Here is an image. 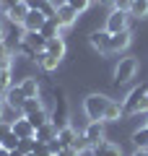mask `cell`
I'll list each match as a JSON object with an SVG mask.
<instances>
[{"label": "cell", "instance_id": "6da1fadb", "mask_svg": "<svg viewBox=\"0 0 148 156\" xmlns=\"http://www.w3.org/2000/svg\"><path fill=\"white\" fill-rule=\"evenodd\" d=\"M109 96L107 94H88L86 99H83V112H86V117H88V122H99V120H104V112H107V107H109Z\"/></svg>", "mask_w": 148, "mask_h": 156}, {"label": "cell", "instance_id": "7a4b0ae2", "mask_svg": "<svg viewBox=\"0 0 148 156\" xmlns=\"http://www.w3.org/2000/svg\"><path fill=\"white\" fill-rule=\"evenodd\" d=\"M146 94H148L146 86H135V89L122 99V115H125V117H132V115L146 112Z\"/></svg>", "mask_w": 148, "mask_h": 156}, {"label": "cell", "instance_id": "3957f363", "mask_svg": "<svg viewBox=\"0 0 148 156\" xmlns=\"http://www.w3.org/2000/svg\"><path fill=\"white\" fill-rule=\"evenodd\" d=\"M52 96H55V107H52V115H49V122L55 125L57 130L70 125V115H68V99H65V91L62 89H52Z\"/></svg>", "mask_w": 148, "mask_h": 156}, {"label": "cell", "instance_id": "277c9868", "mask_svg": "<svg viewBox=\"0 0 148 156\" xmlns=\"http://www.w3.org/2000/svg\"><path fill=\"white\" fill-rule=\"evenodd\" d=\"M138 68H140V62H138V57H122L120 62L115 65V83H127V81H132V78L138 76Z\"/></svg>", "mask_w": 148, "mask_h": 156}, {"label": "cell", "instance_id": "5b68a950", "mask_svg": "<svg viewBox=\"0 0 148 156\" xmlns=\"http://www.w3.org/2000/svg\"><path fill=\"white\" fill-rule=\"evenodd\" d=\"M127 23H130V13L112 8L109 16H107V26H104V29H107L109 34H120V31H127Z\"/></svg>", "mask_w": 148, "mask_h": 156}, {"label": "cell", "instance_id": "8992f818", "mask_svg": "<svg viewBox=\"0 0 148 156\" xmlns=\"http://www.w3.org/2000/svg\"><path fill=\"white\" fill-rule=\"evenodd\" d=\"M78 16H81V13H78L76 8H70L68 3H57V5H55V18H57V23H60L62 29H70V26H76Z\"/></svg>", "mask_w": 148, "mask_h": 156}, {"label": "cell", "instance_id": "52a82bcc", "mask_svg": "<svg viewBox=\"0 0 148 156\" xmlns=\"http://www.w3.org/2000/svg\"><path fill=\"white\" fill-rule=\"evenodd\" d=\"M109 39H112V34L107 31V29H93V31L88 34V42H91V47L99 55H112L109 52Z\"/></svg>", "mask_w": 148, "mask_h": 156}, {"label": "cell", "instance_id": "ba28073f", "mask_svg": "<svg viewBox=\"0 0 148 156\" xmlns=\"http://www.w3.org/2000/svg\"><path fill=\"white\" fill-rule=\"evenodd\" d=\"M3 101L8 104V109H13L18 117H23L21 115V107H23V101H26V96H23V91H21V86H8L5 89V96H3Z\"/></svg>", "mask_w": 148, "mask_h": 156}, {"label": "cell", "instance_id": "9c48e42d", "mask_svg": "<svg viewBox=\"0 0 148 156\" xmlns=\"http://www.w3.org/2000/svg\"><path fill=\"white\" fill-rule=\"evenodd\" d=\"M83 138L88 140V146H99L104 140V120H99V122H88L86 130H83Z\"/></svg>", "mask_w": 148, "mask_h": 156}, {"label": "cell", "instance_id": "30bf717a", "mask_svg": "<svg viewBox=\"0 0 148 156\" xmlns=\"http://www.w3.org/2000/svg\"><path fill=\"white\" fill-rule=\"evenodd\" d=\"M130 42H132L130 29H127V31H120V34H112V39H109V52H112V55L125 52L127 47H130Z\"/></svg>", "mask_w": 148, "mask_h": 156}, {"label": "cell", "instance_id": "8fae6325", "mask_svg": "<svg viewBox=\"0 0 148 156\" xmlns=\"http://www.w3.org/2000/svg\"><path fill=\"white\" fill-rule=\"evenodd\" d=\"M29 11H31V8H29V5H26V0H23V3H18V5L8 8L5 21H8V23H16V26H23V21H26Z\"/></svg>", "mask_w": 148, "mask_h": 156}, {"label": "cell", "instance_id": "7c38bea8", "mask_svg": "<svg viewBox=\"0 0 148 156\" xmlns=\"http://www.w3.org/2000/svg\"><path fill=\"white\" fill-rule=\"evenodd\" d=\"M13 133H16L21 140H26V138H37V128L29 122L26 117H16V120H13Z\"/></svg>", "mask_w": 148, "mask_h": 156}, {"label": "cell", "instance_id": "4fadbf2b", "mask_svg": "<svg viewBox=\"0 0 148 156\" xmlns=\"http://www.w3.org/2000/svg\"><path fill=\"white\" fill-rule=\"evenodd\" d=\"M21 91H23V96L26 99H37L39 96V91H42V83H39V78L37 76H26V78H21Z\"/></svg>", "mask_w": 148, "mask_h": 156}, {"label": "cell", "instance_id": "5bb4252c", "mask_svg": "<svg viewBox=\"0 0 148 156\" xmlns=\"http://www.w3.org/2000/svg\"><path fill=\"white\" fill-rule=\"evenodd\" d=\"M47 13H42V11H29V16H26V21H23V31H39V29L44 26V21H47Z\"/></svg>", "mask_w": 148, "mask_h": 156}, {"label": "cell", "instance_id": "9a60e30c", "mask_svg": "<svg viewBox=\"0 0 148 156\" xmlns=\"http://www.w3.org/2000/svg\"><path fill=\"white\" fill-rule=\"evenodd\" d=\"M91 156H122V148L112 140H101L99 146L91 148Z\"/></svg>", "mask_w": 148, "mask_h": 156}, {"label": "cell", "instance_id": "2e32d148", "mask_svg": "<svg viewBox=\"0 0 148 156\" xmlns=\"http://www.w3.org/2000/svg\"><path fill=\"white\" fill-rule=\"evenodd\" d=\"M65 39L62 37H52V39H47V44H44V52H47V55H52V57H65Z\"/></svg>", "mask_w": 148, "mask_h": 156}, {"label": "cell", "instance_id": "e0dca14e", "mask_svg": "<svg viewBox=\"0 0 148 156\" xmlns=\"http://www.w3.org/2000/svg\"><path fill=\"white\" fill-rule=\"evenodd\" d=\"M60 29H62V26L57 23V18H55V16H49L47 21H44V26L39 29V34H42L44 39H52V37H60Z\"/></svg>", "mask_w": 148, "mask_h": 156}, {"label": "cell", "instance_id": "ac0fdd59", "mask_svg": "<svg viewBox=\"0 0 148 156\" xmlns=\"http://www.w3.org/2000/svg\"><path fill=\"white\" fill-rule=\"evenodd\" d=\"M23 42H26L29 47H34L37 52H44V44H47V39H44L39 31H26L23 34Z\"/></svg>", "mask_w": 148, "mask_h": 156}, {"label": "cell", "instance_id": "d6986e66", "mask_svg": "<svg viewBox=\"0 0 148 156\" xmlns=\"http://www.w3.org/2000/svg\"><path fill=\"white\" fill-rule=\"evenodd\" d=\"M57 138V128L52 122H44L42 128H37V140H42V143H49V140Z\"/></svg>", "mask_w": 148, "mask_h": 156}, {"label": "cell", "instance_id": "ffe728a7", "mask_svg": "<svg viewBox=\"0 0 148 156\" xmlns=\"http://www.w3.org/2000/svg\"><path fill=\"white\" fill-rule=\"evenodd\" d=\"M39 68H42V70H47V73H52V70H57V68H60V57H52V55H47V52H42V55H39Z\"/></svg>", "mask_w": 148, "mask_h": 156}, {"label": "cell", "instance_id": "44dd1931", "mask_svg": "<svg viewBox=\"0 0 148 156\" xmlns=\"http://www.w3.org/2000/svg\"><path fill=\"white\" fill-rule=\"evenodd\" d=\"M120 117H122V101L112 99L109 107H107V112H104V122H117Z\"/></svg>", "mask_w": 148, "mask_h": 156}, {"label": "cell", "instance_id": "7402d4cb", "mask_svg": "<svg viewBox=\"0 0 148 156\" xmlns=\"http://www.w3.org/2000/svg\"><path fill=\"white\" fill-rule=\"evenodd\" d=\"M130 140H132V146H135V148H146V151H148V125L138 128L135 133L130 135Z\"/></svg>", "mask_w": 148, "mask_h": 156}, {"label": "cell", "instance_id": "603a6c76", "mask_svg": "<svg viewBox=\"0 0 148 156\" xmlns=\"http://www.w3.org/2000/svg\"><path fill=\"white\" fill-rule=\"evenodd\" d=\"M76 128H73V125H65V128H60L57 130V140H60V146L62 148H65V146H70L73 140H76Z\"/></svg>", "mask_w": 148, "mask_h": 156}, {"label": "cell", "instance_id": "cb8c5ba5", "mask_svg": "<svg viewBox=\"0 0 148 156\" xmlns=\"http://www.w3.org/2000/svg\"><path fill=\"white\" fill-rule=\"evenodd\" d=\"M26 120L34 125V128H42L44 122H49V112L47 109H39V112H34V115H26Z\"/></svg>", "mask_w": 148, "mask_h": 156}, {"label": "cell", "instance_id": "d4e9b609", "mask_svg": "<svg viewBox=\"0 0 148 156\" xmlns=\"http://www.w3.org/2000/svg\"><path fill=\"white\" fill-rule=\"evenodd\" d=\"M39 109H44L39 96H37V99H26V101H23V107H21V115L26 117V115H34V112H39Z\"/></svg>", "mask_w": 148, "mask_h": 156}, {"label": "cell", "instance_id": "484cf974", "mask_svg": "<svg viewBox=\"0 0 148 156\" xmlns=\"http://www.w3.org/2000/svg\"><path fill=\"white\" fill-rule=\"evenodd\" d=\"M130 16L146 18V16H148V0H135V3H132V8H130Z\"/></svg>", "mask_w": 148, "mask_h": 156}, {"label": "cell", "instance_id": "4316f807", "mask_svg": "<svg viewBox=\"0 0 148 156\" xmlns=\"http://www.w3.org/2000/svg\"><path fill=\"white\" fill-rule=\"evenodd\" d=\"M18 143H21V138H18L16 133L5 135V138L0 140V146H3V148H8V151H18Z\"/></svg>", "mask_w": 148, "mask_h": 156}, {"label": "cell", "instance_id": "83f0119b", "mask_svg": "<svg viewBox=\"0 0 148 156\" xmlns=\"http://www.w3.org/2000/svg\"><path fill=\"white\" fill-rule=\"evenodd\" d=\"M70 148L76 151V154H83V151H88V148H91V146H88V140L83 138V133H81V135H76V140H73V143H70Z\"/></svg>", "mask_w": 148, "mask_h": 156}, {"label": "cell", "instance_id": "f1b7e54d", "mask_svg": "<svg viewBox=\"0 0 148 156\" xmlns=\"http://www.w3.org/2000/svg\"><path fill=\"white\" fill-rule=\"evenodd\" d=\"M65 3H68L70 8H76L78 13H86L88 8H91V0H65Z\"/></svg>", "mask_w": 148, "mask_h": 156}, {"label": "cell", "instance_id": "f546056e", "mask_svg": "<svg viewBox=\"0 0 148 156\" xmlns=\"http://www.w3.org/2000/svg\"><path fill=\"white\" fill-rule=\"evenodd\" d=\"M13 133V122L11 120H0V140L5 138V135H11Z\"/></svg>", "mask_w": 148, "mask_h": 156}, {"label": "cell", "instance_id": "4dcf8cb0", "mask_svg": "<svg viewBox=\"0 0 148 156\" xmlns=\"http://www.w3.org/2000/svg\"><path fill=\"white\" fill-rule=\"evenodd\" d=\"M18 151H21V154H31V151H34V138L21 140V143H18Z\"/></svg>", "mask_w": 148, "mask_h": 156}, {"label": "cell", "instance_id": "1f68e13d", "mask_svg": "<svg viewBox=\"0 0 148 156\" xmlns=\"http://www.w3.org/2000/svg\"><path fill=\"white\" fill-rule=\"evenodd\" d=\"M34 151H37L39 156H47V154H49V146H47V143H42V140H37V138H34Z\"/></svg>", "mask_w": 148, "mask_h": 156}, {"label": "cell", "instance_id": "d6a6232c", "mask_svg": "<svg viewBox=\"0 0 148 156\" xmlns=\"http://www.w3.org/2000/svg\"><path fill=\"white\" fill-rule=\"evenodd\" d=\"M132 3H135V0H117V3H115V8H117V11H125V13H130Z\"/></svg>", "mask_w": 148, "mask_h": 156}, {"label": "cell", "instance_id": "836d02e7", "mask_svg": "<svg viewBox=\"0 0 148 156\" xmlns=\"http://www.w3.org/2000/svg\"><path fill=\"white\" fill-rule=\"evenodd\" d=\"M47 146H49V154H60V151H62V146H60V140H57V138H55V140H49Z\"/></svg>", "mask_w": 148, "mask_h": 156}, {"label": "cell", "instance_id": "e575fe53", "mask_svg": "<svg viewBox=\"0 0 148 156\" xmlns=\"http://www.w3.org/2000/svg\"><path fill=\"white\" fill-rule=\"evenodd\" d=\"M57 156H78V154H76V151L70 148V146H65V148H62V151H60Z\"/></svg>", "mask_w": 148, "mask_h": 156}, {"label": "cell", "instance_id": "d590c367", "mask_svg": "<svg viewBox=\"0 0 148 156\" xmlns=\"http://www.w3.org/2000/svg\"><path fill=\"white\" fill-rule=\"evenodd\" d=\"M18 3H23V0H3V8H5V11H8V8L18 5Z\"/></svg>", "mask_w": 148, "mask_h": 156}, {"label": "cell", "instance_id": "8d00e7d4", "mask_svg": "<svg viewBox=\"0 0 148 156\" xmlns=\"http://www.w3.org/2000/svg\"><path fill=\"white\" fill-rule=\"evenodd\" d=\"M5 109H8V104L0 99V120H5Z\"/></svg>", "mask_w": 148, "mask_h": 156}, {"label": "cell", "instance_id": "74e56055", "mask_svg": "<svg viewBox=\"0 0 148 156\" xmlns=\"http://www.w3.org/2000/svg\"><path fill=\"white\" fill-rule=\"evenodd\" d=\"M117 0H99V5H104V8H115Z\"/></svg>", "mask_w": 148, "mask_h": 156}, {"label": "cell", "instance_id": "f35d334b", "mask_svg": "<svg viewBox=\"0 0 148 156\" xmlns=\"http://www.w3.org/2000/svg\"><path fill=\"white\" fill-rule=\"evenodd\" d=\"M132 156H148V151L146 148H135V154H132Z\"/></svg>", "mask_w": 148, "mask_h": 156}, {"label": "cell", "instance_id": "ab89813d", "mask_svg": "<svg viewBox=\"0 0 148 156\" xmlns=\"http://www.w3.org/2000/svg\"><path fill=\"white\" fill-rule=\"evenodd\" d=\"M0 156H11V151H8V148H3V146H0Z\"/></svg>", "mask_w": 148, "mask_h": 156}, {"label": "cell", "instance_id": "60d3db41", "mask_svg": "<svg viewBox=\"0 0 148 156\" xmlns=\"http://www.w3.org/2000/svg\"><path fill=\"white\" fill-rule=\"evenodd\" d=\"M11 156H23V154H21V151H11Z\"/></svg>", "mask_w": 148, "mask_h": 156}, {"label": "cell", "instance_id": "b9f144b4", "mask_svg": "<svg viewBox=\"0 0 148 156\" xmlns=\"http://www.w3.org/2000/svg\"><path fill=\"white\" fill-rule=\"evenodd\" d=\"M23 156H39V154H37V151H31V154H23Z\"/></svg>", "mask_w": 148, "mask_h": 156}, {"label": "cell", "instance_id": "7bdbcfd3", "mask_svg": "<svg viewBox=\"0 0 148 156\" xmlns=\"http://www.w3.org/2000/svg\"><path fill=\"white\" fill-rule=\"evenodd\" d=\"M146 112H148V94H146Z\"/></svg>", "mask_w": 148, "mask_h": 156}, {"label": "cell", "instance_id": "ee69618b", "mask_svg": "<svg viewBox=\"0 0 148 156\" xmlns=\"http://www.w3.org/2000/svg\"><path fill=\"white\" fill-rule=\"evenodd\" d=\"M47 156H57V154H47Z\"/></svg>", "mask_w": 148, "mask_h": 156}, {"label": "cell", "instance_id": "f6af8a7d", "mask_svg": "<svg viewBox=\"0 0 148 156\" xmlns=\"http://www.w3.org/2000/svg\"><path fill=\"white\" fill-rule=\"evenodd\" d=\"M0 8H3V0H0Z\"/></svg>", "mask_w": 148, "mask_h": 156}, {"label": "cell", "instance_id": "bcb514c9", "mask_svg": "<svg viewBox=\"0 0 148 156\" xmlns=\"http://www.w3.org/2000/svg\"><path fill=\"white\" fill-rule=\"evenodd\" d=\"M146 125H148V120H146Z\"/></svg>", "mask_w": 148, "mask_h": 156}]
</instances>
